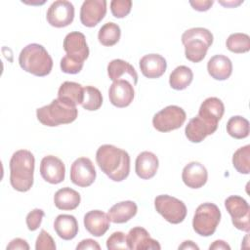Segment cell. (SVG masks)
<instances>
[{"label":"cell","mask_w":250,"mask_h":250,"mask_svg":"<svg viewBox=\"0 0 250 250\" xmlns=\"http://www.w3.org/2000/svg\"><path fill=\"white\" fill-rule=\"evenodd\" d=\"M81 201V196L78 191L68 187L60 188L54 195L55 206L60 210H74Z\"/></svg>","instance_id":"4316f807"},{"label":"cell","mask_w":250,"mask_h":250,"mask_svg":"<svg viewBox=\"0 0 250 250\" xmlns=\"http://www.w3.org/2000/svg\"><path fill=\"white\" fill-rule=\"evenodd\" d=\"M96 161L100 169L112 181L121 182L130 173V156L112 145H103L96 152Z\"/></svg>","instance_id":"6da1fadb"},{"label":"cell","mask_w":250,"mask_h":250,"mask_svg":"<svg viewBox=\"0 0 250 250\" xmlns=\"http://www.w3.org/2000/svg\"><path fill=\"white\" fill-rule=\"evenodd\" d=\"M209 249L210 250H220V249H228V250H229L230 249V247H229V245L226 242V241H224V240H216V241H214L210 246H209Z\"/></svg>","instance_id":"7bdbcfd3"},{"label":"cell","mask_w":250,"mask_h":250,"mask_svg":"<svg viewBox=\"0 0 250 250\" xmlns=\"http://www.w3.org/2000/svg\"><path fill=\"white\" fill-rule=\"evenodd\" d=\"M35 158L31 151L20 149L10 159V183L14 189L25 192L33 186Z\"/></svg>","instance_id":"7a4b0ae2"},{"label":"cell","mask_w":250,"mask_h":250,"mask_svg":"<svg viewBox=\"0 0 250 250\" xmlns=\"http://www.w3.org/2000/svg\"><path fill=\"white\" fill-rule=\"evenodd\" d=\"M20 66L35 76L48 75L53 67V60L47 50L40 44L31 43L25 46L19 56Z\"/></svg>","instance_id":"3957f363"},{"label":"cell","mask_w":250,"mask_h":250,"mask_svg":"<svg viewBox=\"0 0 250 250\" xmlns=\"http://www.w3.org/2000/svg\"><path fill=\"white\" fill-rule=\"evenodd\" d=\"M105 14V0H86L80 9V21L83 25L94 27L104 18Z\"/></svg>","instance_id":"4fadbf2b"},{"label":"cell","mask_w":250,"mask_h":250,"mask_svg":"<svg viewBox=\"0 0 250 250\" xmlns=\"http://www.w3.org/2000/svg\"><path fill=\"white\" fill-rule=\"evenodd\" d=\"M167 68L166 60L159 54H147L140 60V69L146 78H159Z\"/></svg>","instance_id":"d6986e66"},{"label":"cell","mask_w":250,"mask_h":250,"mask_svg":"<svg viewBox=\"0 0 250 250\" xmlns=\"http://www.w3.org/2000/svg\"><path fill=\"white\" fill-rule=\"evenodd\" d=\"M155 210L169 223L180 224L187 216V207L185 203L171 195L161 194L154 199Z\"/></svg>","instance_id":"52a82bcc"},{"label":"cell","mask_w":250,"mask_h":250,"mask_svg":"<svg viewBox=\"0 0 250 250\" xmlns=\"http://www.w3.org/2000/svg\"><path fill=\"white\" fill-rule=\"evenodd\" d=\"M138 211V206L134 201L126 200L114 204L107 213L110 222L123 224L132 219Z\"/></svg>","instance_id":"484cf974"},{"label":"cell","mask_w":250,"mask_h":250,"mask_svg":"<svg viewBox=\"0 0 250 250\" xmlns=\"http://www.w3.org/2000/svg\"><path fill=\"white\" fill-rule=\"evenodd\" d=\"M226 45L232 53H247L250 50V38L245 33H232L228 37Z\"/></svg>","instance_id":"836d02e7"},{"label":"cell","mask_w":250,"mask_h":250,"mask_svg":"<svg viewBox=\"0 0 250 250\" xmlns=\"http://www.w3.org/2000/svg\"><path fill=\"white\" fill-rule=\"evenodd\" d=\"M58 98L71 105L81 104L84 98V88L76 82L65 81L58 91Z\"/></svg>","instance_id":"83f0119b"},{"label":"cell","mask_w":250,"mask_h":250,"mask_svg":"<svg viewBox=\"0 0 250 250\" xmlns=\"http://www.w3.org/2000/svg\"><path fill=\"white\" fill-rule=\"evenodd\" d=\"M132 8L131 0H112L110 2V11L113 17L117 19L125 18L129 15Z\"/></svg>","instance_id":"e575fe53"},{"label":"cell","mask_w":250,"mask_h":250,"mask_svg":"<svg viewBox=\"0 0 250 250\" xmlns=\"http://www.w3.org/2000/svg\"><path fill=\"white\" fill-rule=\"evenodd\" d=\"M103 104V96L100 90L94 86L84 87V98L82 107L89 111L98 110Z\"/></svg>","instance_id":"1f68e13d"},{"label":"cell","mask_w":250,"mask_h":250,"mask_svg":"<svg viewBox=\"0 0 250 250\" xmlns=\"http://www.w3.org/2000/svg\"><path fill=\"white\" fill-rule=\"evenodd\" d=\"M221 220V211L219 207L210 202L200 204L194 213L192 228L194 231L201 236L212 235Z\"/></svg>","instance_id":"8992f818"},{"label":"cell","mask_w":250,"mask_h":250,"mask_svg":"<svg viewBox=\"0 0 250 250\" xmlns=\"http://www.w3.org/2000/svg\"><path fill=\"white\" fill-rule=\"evenodd\" d=\"M208 179V173L205 166L197 161L187 164L182 172L184 184L190 188H199L203 187Z\"/></svg>","instance_id":"e0dca14e"},{"label":"cell","mask_w":250,"mask_h":250,"mask_svg":"<svg viewBox=\"0 0 250 250\" xmlns=\"http://www.w3.org/2000/svg\"><path fill=\"white\" fill-rule=\"evenodd\" d=\"M97 173L93 162L87 157H79L71 164L70 167V180L71 182L81 188L91 186Z\"/></svg>","instance_id":"8fae6325"},{"label":"cell","mask_w":250,"mask_h":250,"mask_svg":"<svg viewBox=\"0 0 250 250\" xmlns=\"http://www.w3.org/2000/svg\"><path fill=\"white\" fill-rule=\"evenodd\" d=\"M36 250H55L56 244L53 237L45 230L41 229L35 243Z\"/></svg>","instance_id":"74e56055"},{"label":"cell","mask_w":250,"mask_h":250,"mask_svg":"<svg viewBox=\"0 0 250 250\" xmlns=\"http://www.w3.org/2000/svg\"><path fill=\"white\" fill-rule=\"evenodd\" d=\"M109 102L116 107H126L134 100L135 91L133 85L128 80H115L108 90Z\"/></svg>","instance_id":"9a60e30c"},{"label":"cell","mask_w":250,"mask_h":250,"mask_svg":"<svg viewBox=\"0 0 250 250\" xmlns=\"http://www.w3.org/2000/svg\"><path fill=\"white\" fill-rule=\"evenodd\" d=\"M227 132L234 139H244L248 137L250 132L249 121L239 115L232 116L227 123Z\"/></svg>","instance_id":"4dcf8cb0"},{"label":"cell","mask_w":250,"mask_h":250,"mask_svg":"<svg viewBox=\"0 0 250 250\" xmlns=\"http://www.w3.org/2000/svg\"><path fill=\"white\" fill-rule=\"evenodd\" d=\"M214 1L210 0H198V1H189V4L192 6V8L199 12L207 11L211 8Z\"/></svg>","instance_id":"60d3db41"},{"label":"cell","mask_w":250,"mask_h":250,"mask_svg":"<svg viewBox=\"0 0 250 250\" xmlns=\"http://www.w3.org/2000/svg\"><path fill=\"white\" fill-rule=\"evenodd\" d=\"M121 36V29L118 24L114 22H106L104 23L99 30L98 39L99 42L106 47H110L115 45Z\"/></svg>","instance_id":"f546056e"},{"label":"cell","mask_w":250,"mask_h":250,"mask_svg":"<svg viewBox=\"0 0 250 250\" xmlns=\"http://www.w3.org/2000/svg\"><path fill=\"white\" fill-rule=\"evenodd\" d=\"M76 249L77 250H84V249H97V250H100L101 246L94 239L87 238V239H84V240L80 241L79 244L76 246Z\"/></svg>","instance_id":"b9f144b4"},{"label":"cell","mask_w":250,"mask_h":250,"mask_svg":"<svg viewBox=\"0 0 250 250\" xmlns=\"http://www.w3.org/2000/svg\"><path fill=\"white\" fill-rule=\"evenodd\" d=\"M186 111L178 105H168L154 114L153 127L162 133L179 129L186 121Z\"/></svg>","instance_id":"ba28073f"},{"label":"cell","mask_w":250,"mask_h":250,"mask_svg":"<svg viewBox=\"0 0 250 250\" xmlns=\"http://www.w3.org/2000/svg\"><path fill=\"white\" fill-rule=\"evenodd\" d=\"M128 248L131 250H159L160 244L150 237L148 231L142 227L131 229L127 234Z\"/></svg>","instance_id":"2e32d148"},{"label":"cell","mask_w":250,"mask_h":250,"mask_svg":"<svg viewBox=\"0 0 250 250\" xmlns=\"http://www.w3.org/2000/svg\"><path fill=\"white\" fill-rule=\"evenodd\" d=\"M232 165L240 174H249L250 172V146L246 145L239 147L232 155Z\"/></svg>","instance_id":"d6a6232c"},{"label":"cell","mask_w":250,"mask_h":250,"mask_svg":"<svg viewBox=\"0 0 250 250\" xmlns=\"http://www.w3.org/2000/svg\"><path fill=\"white\" fill-rule=\"evenodd\" d=\"M193 79L191 69L186 65L177 66L169 76V84L175 90H184L190 85Z\"/></svg>","instance_id":"f1b7e54d"},{"label":"cell","mask_w":250,"mask_h":250,"mask_svg":"<svg viewBox=\"0 0 250 250\" xmlns=\"http://www.w3.org/2000/svg\"><path fill=\"white\" fill-rule=\"evenodd\" d=\"M179 249H196L198 250L199 247L191 240H186L183 242V244H181L179 246Z\"/></svg>","instance_id":"ee69618b"},{"label":"cell","mask_w":250,"mask_h":250,"mask_svg":"<svg viewBox=\"0 0 250 250\" xmlns=\"http://www.w3.org/2000/svg\"><path fill=\"white\" fill-rule=\"evenodd\" d=\"M217 128L218 126L206 122L197 115L188 121L185 129V134L191 143H200L207 136L215 133Z\"/></svg>","instance_id":"ac0fdd59"},{"label":"cell","mask_w":250,"mask_h":250,"mask_svg":"<svg viewBox=\"0 0 250 250\" xmlns=\"http://www.w3.org/2000/svg\"><path fill=\"white\" fill-rule=\"evenodd\" d=\"M28 250L29 245L26 242V240L22 238H15L10 241V243L7 245V250Z\"/></svg>","instance_id":"ab89813d"},{"label":"cell","mask_w":250,"mask_h":250,"mask_svg":"<svg viewBox=\"0 0 250 250\" xmlns=\"http://www.w3.org/2000/svg\"><path fill=\"white\" fill-rule=\"evenodd\" d=\"M158 158L150 151L141 152L135 162V171L139 178L148 180L155 176L158 169Z\"/></svg>","instance_id":"603a6c76"},{"label":"cell","mask_w":250,"mask_h":250,"mask_svg":"<svg viewBox=\"0 0 250 250\" xmlns=\"http://www.w3.org/2000/svg\"><path fill=\"white\" fill-rule=\"evenodd\" d=\"M77 115L78 109L76 106L62 101L59 98L53 100L51 104L36 109V116L39 122L49 127L71 123L77 118Z\"/></svg>","instance_id":"277c9868"},{"label":"cell","mask_w":250,"mask_h":250,"mask_svg":"<svg viewBox=\"0 0 250 250\" xmlns=\"http://www.w3.org/2000/svg\"><path fill=\"white\" fill-rule=\"evenodd\" d=\"M44 215H45L44 211L39 208H36V209H33L32 211H30L27 214L26 219H25L27 229L31 231L36 230L40 227Z\"/></svg>","instance_id":"f35d334b"},{"label":"cell","mask_w":250,"mask_h":250,"mask_svg":"<svg viewBox=\"0 0 250 250\" xmlns=\"http://www.w3.org/2000/svg\"><path fill=\"white\" fill-rule=\"evenodd\" d=\"M40 174L46 182L57 185L64 180L65 166L57 156L47 155L40 162Z\"/></svg>","instance_id":"5bb4252c"},{"label":"cell","mask_w":250,"mask_h":250,"mask_svg":"<svg viewBox=\"0 0 250 250\" xmlns=\"http://www.w3.org/2000/svg\"><path fill=\"white\" fill-rule=\"evenodd\" d=\"M107 75L112 81L120 79L126 80L124 79L125 76L133 86L138 83V73L133 65L120 59L112 60L107 64Z\"/></svg>","instance_id":"ffe728a7"},{"label":"cell","mask_w":250,"mask_h":250,"mask_svg":"<svg viewBox=\"0 0 250 250\" xmlns=\"http://www.w3.org/2000/svg\"><path fill=\"white\" fill-rule=\"evenodd\" d=\"M54 229L61 238L63 240H71L78 232V223L74 216L61 214L55 219Z\"/></svg>","instance_id":"d4e9b609"},{"label":"cell","mask_w":250,"mask_h":250,"mask_svg":"<svg viewBox=\"0 0 250 250\" xmlns=\"http://www.w3.org/2000/svg\"><path fill=\"white\" fill-rule=\"evenodd\" d=\"M106 248L109 250L129 249L127 244V235L122 231L113 232L106 240Z\"/></svg>","instance_id":"d590c367"},{"label":"cell","mask_w":250,"mask_h":250,"mask_svg":"<svg viewBox=\"0 0 250 250\" xmlns=\"http://www.w3.org/2000/svg\"><path fill=\"white\" fill-rule=\"evenodd\" d=\"M209 75L215 80H226L232 72L231 61L224 55H215L207 62Z\"/></svg>","instance_id":"cb8c5ba5"},{"label":"cell","mask_w":250,"mask_h":250,"mask_svg":"<svg viewBox=\"0 0 250 250\" xmlns=\"http://www.w3.org/2000/svg\"><path fill=\"white\" fill-rule=\"evenodd\" d=\"M225 207L231 217L232 225L240 230L250 229V207L247 201L239 195H230L225 200Z\"/></svg>","instance_id":"9c48e42d"},{"label":"cell","mask_w":250,"mask_h":250,"mask_svg":"<svg viewBox=\"0 0 250 250\" xmlns=\"http://www.w3.org/2000/svg\"><path fill=\"white\" fill-rule=\"evenodd\" d=\"M224 112L225 105L223 102L219 98L210 97L201 104L197 115L206 122L218 126V122L223 117Z\"/></svg>","instance_id":"44dd1931"},{"label":"cell","mask_w":250,"mask_h":250,"mask_svg":"<svg viewBox=\"0 0 250 250\" xmlns=\"http://www.w3.org/2000/svg\"><path fill=\"white\" fill-rule=\"evenodd\" d=\"M219 3L225 7H235V6H238L239 4L242 3V1H227V2H224V1H219Z\"/></svg>","instance_id":"f6af8a7d"},{"label":"cell","mask_w":250,"mask_h":250,"mask_svg":"<svg viewBox=\"0 0 250 250\" xmlns=\"http://www.w3.org/2000/svg\"><path fill=\"white\" fill-rule=\"evenodd\" d=\"M47 21L54 27H64L69 25L74 19V6L66 0H57L48 8Z\"/></svg>","instance_id":"30bf717a"},{"label":"cell","mask_w":250,"mask_h":250,"mask_svg":"<svg viewBox=\"0 0 250 250\" xmlns=\"http://www.w3.org/2000/svg\"><path fill=\"white\" fill-rule=\"evenodd\" d=\"M63 50L67 57L80 62H84L90 53L86 37L79 31H72L66 34L63 39Z\"/></svg>","instance_id":"7c38bea8"},{"label":"cell","mask_w":250,"mask_h":250,"mask_svg":"<svg viewBox=\"0 0 250 250\" xmlns=\"http://www.w3.org/2000/svg\"><path fill=\"white\" fill-rule=\"evenodd\" d=\"M108 216L101 210H92L84 216L85 229L94 236L104 235L109 228Z\"/></svg>","instance_id":"7402d4cb"},{"label":"cell","mask_w":250,"mask_h":250,"mask_svg":"<svg viewBox=\"0 0 250 250\" xmlns=\"http://www.w3.org/2000/svg\"><path fill=\"white\" fill-rule=\"evenodd\" d=\"M84 62H80L77 61H74L67 57L66 55L62 57L60 62V66L62 72L68 73V74H76L79 73L83 68Z\"/></svg>","instance_id":"8d00e7d4"},{"label":"cell","mask_w":250,"mask_h":250,"mask_svg":"<svg viewBox=\"0 0 250 250\" xmlns=\"http://www.w3.org/2000/svg\"><path fill=\"white\" fill-rule=\"evenodd\" d=\"M186 58L192 62H201L213 43V34L204 27H193L182 34Z\"/></svg>","instance_id":"5b68a950"}]
</instances>
